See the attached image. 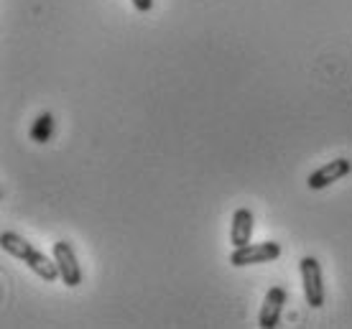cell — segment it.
Instances as JSON below:
<instances>
[{"instance_id": "cell-9", "label": "cell", "mask_w": 352, "mask_h": 329, "mask_svg": "<svg viewBox=\"0 0 352 329\" xmlns=\"http://www.w3.org/2000/svg\"><path fill=\"white\" fill-rule=\"evenodd\" d=\"M131 3L138 13H148V10H153V0H131Z\"/></svg>"}, {"instance_id": "cell-5", "label": "cell", "mask_w": 352, "mask_h": 329, "mask_svg": "<svg viewBox=\"0 0 352 329\" xmlns=\"http://www.w3.org/2000/svg\"><path fill=\"white\" fill-rule=\"evenodd\" d=\"M350 171H352L350 159H335V161H329V163H324V166H319L314 174H309L307 184H309V189L319 192V189H327L329 184H335V181L344 179Z\"/></svg>"}, {"instance_id": "cell-3", "label": "cell", "mask_w": 352, "mask_h": 329, "mask_svg": "<svg viewBox=\"0 0 352 329\" xmlns=\"http://www.w3.org/2000/svg\"><path fill=\"white\" fill-rule=\"evenodd\" d=\"M281 256V245L273 240L265 242H248L243 248H235L230 253V263L235 268L243 266H258V263H271Z\"/></svg>"}, {"instance_id": "cell-6", "label": "cell", "mask_w": 352, "mask_h": 329, "mask_svg": "<svg viewBox=\"0 0 352 329\" xmlns=\"http://www.w3.org/2000/svg\"><path fill=\"white\" fill-rule=\"evenodd\" d=\"M286 299H289V296H286V288H283V286H273V288H268V294H265V299H263V306H261L258 324H261L263 329L276 327L283 314V304H286Z\"/></svg>"}, {"instance_id": "cell-4", "label": "cell", "mask_w": 352, "mask_h": 329, "mask_svg": "<svg viewBox=\"0 0 352 329\" xmlns=\"http://www.w3.org/2000/svg\"><path fill=\"white\" fill-rule=\"evenodd\" d=\"M54 260H56V268H59V278L64 281V286H74L82 284V268L77 263V256H74V248H72L67 240L54 242Z\"/></svg>"}, {"instance_id": "cell-7", "label": "cell", "mask_w": 352, "mask_h": 329, "mask_svg": "<svg viewBox=\"0 0 352 329\" xmlns=\"http://www.w3.org/2000/svg\"><path fill=\"white\" fill-rule=\"evenodd\" d=\"M253 238V212L248 207H240L232 214V227H230V242L232 248H243Z\"/></svg>"}, {"instance_id": "cell-8", "label": "cell", "mask_w": 352, "mask_h": 329, "mask_svg": "<svg viewBox=\"0 0 352 329\" xmlns=\"http://www.w3.org/2000/svg\"><path fill=\"white\" fill-rule=\"evenodd\" d=\"M54 133V117L52 113H41L36 117L34 125H31V141L36 143H46Z\"/></svg>"}, {"instance_id": "cell-1", "label": "cell", "mask_w": 352, "mask_h": 329, "mask_svg": "<svg viewBox=\"0 0 352 329\" xmlns=\"http://www.w3.org/2000/svg\"><path fill=\"white\" fill-rule=\"evenodd\" d=\"M0 245L3 250L13 256V258L23 260L31 271H34L38 278H44L46 284H54L59 278V268H56V260L46 258L41 250H36L28 240H23L18 232H3L0 235Z\"/></svg>"}, {"instance_id": "cell-2", "label": "cell", "mask_w": 352, "mask_h": 329, "mask_svg": "<svg viewBox=\"0 0 352 329\" xmlns=\"http://www.w3.org/2000/svg\"><path fill=\"white\" fill-rule=\"evenodd\" d=\"M301 284H304V299L311 309L324 306V278H322V266L314 256H304L299 260Z\"/></svg>"}]
</instances>
